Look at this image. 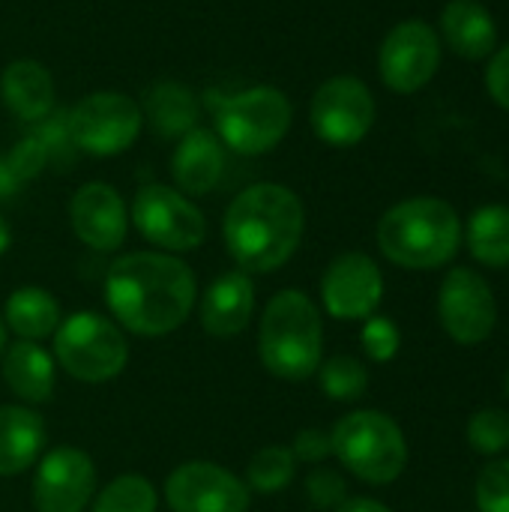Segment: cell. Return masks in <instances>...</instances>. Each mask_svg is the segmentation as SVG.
I'll use <instances>...</instances> for the list:
<instances>
[{
    "instance_id": "cell-19",
    "label": "cell",
    "mask_w": 509,
    "mask_h": 512,
    "mask_svg": "<svg viewBox=\"0 0 509 512\" xmlns=\"http://www.w3.org/2000/svg\"><path fill=\"white\" fill-rule=\"evenodd\" d=\"M450 51L465 60H486L498 45L495 15L480 0H450L441 9V33Z\"/></svg>"
},
{
    "instance_id": "cell-37",
    "label": "cell",
    "mask_w": 509,
    "mask_h": 512,
    "mask_svg": "<svg viewBox=\"0 0 509 512\" xmlns=\"http://www.w3.org/2000/svg\"><path fill=\"white\" fill-rule=\"evenodd\" d=\"M333 512H393L390 507H384L375 498H348L342 507H336Z\"/></svg>"
},
{
    "instance_id": "cell-14",
    "label": "cell",
    "mask_w": 509,
    "mask_h": 512,
    "mask_svg": "<svg viewBox=\"0 0 509 512\" xmlns=\"http://www.w3.org/2000/svg\"><path fill=\"white\" fill-rule=\"evenodd\" d=\"M96 492V465L78 447H54L33 474V510L84 512Z\"/></svg>"
},
{
    "instance_id": "cell-24",
    "label": "cell",
    "mask_w": 509,
    "mask_h": 512,
    "mask_svg": "<svg viewBox=\"0 0 509 512\" xmlns=\"http://www.w3.org/2000/svg\"><path fill=\"white\" fill-rule=\"evenodd\" d=\"M60 321H63L60 303L54 300V294H48L45 288H36V285L15 288L3 303L6 330H12L24 342H42V339L54 336Z\"/></svg>"
},
{
    "instance_id": "cell-15",
    "label": "cell",
    "mask_w": 509,
    "mask_h": 512,
    "mask_svg": "<svg viewBox=\"0 0 509 512\" xmlns=\"http://www.w3.org/2000/svg\"><path fill=\"white\" fill-rule=\"evenodd\" d=\"M384 297V276L366 252H345L321 276V300L336 321H366Z\"/></svg>"
},
{
    "instance_id": "cell-11",
    "label": "cell",
    "mask_w": 509,
    "mask_h": 512,
    "mask_svg": "<svg viewBox=\"0 0 509 512\" xmlns=\"http://www.w3.org/2000/svg\"><path fill=\"white\" fill-rule=\"evenodd\" d=\"M441 51L444 42L429 21L423 18L399 21L396 27H390V33L378 48L381 81L393 93L411 96L435 78L441 66Z\"/></svg>"
},
{
    "instance_id": "cell-1",
    "label": "cell",
    "mask_w": 509,
    "mask_h": 512,
    "mask_svg": "<svg viewBox=\"0 0 509 512\" xmlns=\"http://www.w3.org/2000/svg\"><path fill=\"white\" fill-rule=\"evenodd\" d=\"M198 297L195 273L168 252L120 255L105 273V303L114 321L135 336H168L180 330Z\"/></svg>"
},
{
    "instance_id": "cell-13",
    "label": "cell",
    "mask_w": 509,
    "mask_h": 512,
    "mask_svg": "<svg viewBox=\"0 0 509 512\" xmlns=\"http://www.w3.org/2000/svg\"><path fill=\"white\" fill-rule=\"evenodd\" d=\"M171 512H249V486L216 462H183L165 480Z\"/></svg>"
},
{
    "instance_id": "cell-10",
    "label": "cell",
    "mask_w": 509,
    "mask_h": 512,
    "mask_svg": "<svg viewBox=\"0 0 509 512\" xmlns=\"http://www.w3.org/2000/svg\"><path fill=\"white\" fill-rule=\"evenodd\" d=\"M375 117V96L354 75L327 78L309 105V123L327 147H357L372 132Z\"/></svg>"
},
{
    "instance_id": "cell-22",
    "label": "cell",
    "mask_w": 509,
    "mask_h": 512,
    "mask_svg": "<svg viewBox=\"0 0 509 512\" xmlns=\"http://www.w3.org/2000/svg\"><path fill=\"white\" fill-rule=\"evenodd\" d=\"M45 450V420L27 405H0V477L24 474Z\"/></svg>"
},
{
    "instance_id": "cell-30",
    "label": "cell",
    "mask_w": 509,
    "mask_h": 512,
    "mask_svg": "<svg viewBox=\"0 0 509 512\" xmlns=\"http://www.w3.org/2000/svg\"><path fill=\"white\" fill-rule=\"evenodd\" d=\"M474 498L480 512H509V459H495L480 471Z\"/></svg>"
},
{
    "instance_id": "cell-29",
    "label": "cell",
    "mask_w": 509,
    "mask_h": 512,
    "mask_svg": "<svg viewBox=\"0 0 509 512\" xmlns=\"http://www.w3.org/2000/svg\"><path fill=\"white\" fill-rule=\"evenodd\" d=\"M468 444L483 456H498L509 447V411L483 408L468 420Z\"/></svg>"
},
{
    "instance_id": "cell-40",
    "label": "cell",
    "mask_w": 509,
    "mask_h": 512,
    "mask_svg": "<svg viewBox=\"0 0 509 512\" xmlns=\"http://www.w3.org/2000/svg\"><path fill=\"white\" fill-rule=\"evenodd\" d=\"M504 387H507V396H509V372H507V381H504Z\"/></svg>"
},
{
    "instance_id": "cell-3",
    "label": "cell",
    "mask_w": 509,
    "mask_h": 512,
    "mask_svg": "<svg viewBox=\"0 0 509 512\" xmlns=\"http://www.w3.org/2000/svg\"><path fill=\"white\" fill-rule=\"evenodd\" d=\"M378 249L405 270H435L456 258L462 219L444 198L420 195L393 204L378 222Z\"/></svg>"
},
{
    "instance_id": "cell-33",
    "label": "cell",
    "mask_w": 509,
    "mask_h": 512,
    "mask_svg": "<svg viewBox=\"0 0 509 512\" xmlns=\"http://www.w3.org/2000/svg\"><path fill=\"white\" fill-rule=\"evenodd\" d=\"M48 150H45V144L33 135V132H27L9 153H6V162H9V168L15 171V177L21 180V183H27V180H33L45 165H48Z\"/></svg>"
},
{
    "instance_id": "cell-23",
    "label": "cell",
    "mask_w": 509,
    "mask_h": 512,
    "mask_svg": "<svg viewBox=\"0 0 509 512\" xmlns=\"http://www.w3.org/2000/svg\"><path fill=\"white\" fill-rule=\"evenodd\" d=\"M141 114L159 138H183L186 132L198 126L201 105L192 87H186L183 81L165 78V81H156L144 93Z\"/></svg>"
},
{
    "instance_id": "cell-39",
    "label": "cell",
    "mask_w": 509,
    "mask_h": 512,
    "mask_svg": "<svg viewBox=\"0 0 509 512\" xmlns=\"http://www.w3.org/2000/svg\"><path fill=\"white\" fill-rule=\"evenodd\" d=\"M9 348V339H6V324H3V318H0V357H3V351Z\"/></svg>"
},
{
    "instance_id": "cell-36",
    "label": "cell",
    "mask_w": 509,
    "mask_h": 512,
    "mask_svg": "<svg viewBox=\"0 0 509 512\" xmlns=\"http://www.w3.org/2000/svg\"><path fill=\"white\" fill-rule=\"evenodd\" d=\"M18 189H21V180H18L15 171L9 168L6 156H0V201H3V198H12Z\"/></svg>"
},
{
    "instance_id": "cell-38",
    "label": "cell",
    "mask_w": 509,
    "mask_h": 512,
    "mask_svg": "<svg viewBox=\"0 0 509 512\" xmlns=\"http://www.w3.org/2000/svg\"><path fill=\"white\" fill-rule=\"evenodd\" d=\"M9 246H12V228H9V222L0 216V255H6Z\"/></svg>"
},
{
    "instance_id": "cell-2",
    "label": "cell",
    "mask_w": 509,
    "mask_h": 512,
    "mask_svg": "<svg viewBox=\"0 0 509 512\" xmlns=\"http://www.w3.org/2000/svg\"><path fill=\"white\" fill-rule=\"evenodd\" d=\"M306 231L297 192L282 183H252L225 210V249L243 273H273L291 261Z\"/></svg>"
},
{
    "instance_id": "cell-8",
    "label": "cell",
    "mask_w": 509,
    "mask_h": 512,
    "mask_svg": "<svg viewBox=\"0 0 509 512\" xmlns=\"http://www.w3.org/2000/svg\"><path fill=\"white\" fill-rule=\"evenodd\" d=\"M66 120L72 147L90 156H117L129 150L144 129L141 105L117 90L87 93L81 102H75V108L66 111Z\"/></svg>"
},
{
    "instance_id": "cell-5",
    "label": "cell",
    "mask_w": 509,
    "mask_h": 512,
    "mask_svg": "<svg viewBox=\"0 0 509 512\" xmlns=\"http://www.w3.org/2000/svg\"><path fill=\"white\" fill-rule=\"evenodd\" d=\"M207 99L213 132L219 135L225 150H234L240 156H264L276 150L294 123L291 99L273 84H255L234 96H219L216 90H210Z\"/></svg>"
},
{
    "instance_id": "cell-9",
    "label": "cell",
    "mask_w": 509,
    "mask_h": 512,
    "mask_svg": "<svg viewBox=\"0 0 509 512\" xmlns=\"http://www.w3.org/2000/svg\"><path fill=\"white\" fill-rule=\"evenodd\" d=\"M132 225L147 243L168 255L192 252L207 240L204 213L189 201V195L165 183H147L138 189L132 201Z\"/></svg>"
},
{
    "instance_id": "cell-32",
    "label": "cell",
    "mask_w": 509,
    "mask_h": 512,
    "mask_svg": "<svg viewBox=\"0 0 509 512\" xmlns=\"http://www.w3.org/2000/svg\"><path fill=\"white\" fill-rule=\"evenodd\" d=\"M306 498L318 507V510H336L348 501V486L345 480L330 471V468H315L306 477Z\"/></svg>"
},
{
    "instance_id": "cell-28",
    "label": "cell",
    "mask_w": 509,
    "mask_h": 512,
    "mask_svg": "<svg viewBox=\"0 0 509 512\" xmlns=\"http://www.w3.org/2000/svg\"><path fill=\"white\" fill-rule=\"evenodd\" d=\"M318 384L333 402H357L369 387V372L357 357L339 354L318 366Z\"/></svg>"
},
{
    "instance_id": "cell-7",
    "label": "cell",
    "mask_w": 509,
    "mask_h": 512,
    "mask_svg": "<svg viewBox=\"0 0 509 512\" xmlns=\"http://www.w3.org/2000/svg\"><path fill=\"white\" fill-rule=\"evenodd\" d=\"M54 363L75 381L105 384L129 363L123 330L99 312H75L54 330Z\"/></svg>"
},
{
    "instance_id": "cell-12",
    "label": "cell",
    "mask_w": 509,
    "mask_h": 512,
    "mask_svg": "<svg viewBox=\"0 0 509 512\" xmlns=\"http://www.w3.org/2000/svg\"><path fill=\"white\" fill-rule=\"evenodd\" d=\"M438 318L447 336L459 345H480L495 333L498 303L489 282L471 267H456L438 291Z\"/></svg>"
},
{
    "instance_id": "cell-27",
    "label": "cell",
    "mask_w": 509,
    "mask_h": 512,
    "mask_svg": "<svg viewBox=\"0 0 509 512\" xmlns=\"http://www.w3.org/2000/svg\"><path fill=\"white\" fill-rule=\"evenodd\" d=\"M159 495L156 486L141 474H123L114 477L99 495H93L90 512H156Z\"/></svg>"
},
{
    "instance_id": "cell-35",
    "label": "cell",
    "mask_w": 509,
    "mask_h": 512,
    "mask_svg": "<svg viewBox=\"0 0 509 512\" xmlns=\"http://www.w3.org/2000/svg\"><path fill=\"white\" fill-rule=\"evenodd\" d=\"M486 90L489 96L509 111V42L495 48V54L489 57V66H486Z\"/></svg>"
},
{
    "instance_id": "cell-21",
    "label": "cell",
    "mask_w": 509,
    "mask_h": 512,
    "mask_svg": "<svg viewBox=\"0 0 509 512\" xmlns=\"http://www.w3.org/2000/svg\"><path fill=\"white\" fill-rule=\"evenodd\" d=\"M3 384L24 405H45L54 396V357L39 342H12L3 351Z\"/></svg>"
},
{
    "instance_id": "cell-4",
    "label": "cell",
    "mask_w": 509,
    "mask_h": 512,
    "mask_svg": "<svg viewBox=\"0 0 509 512\" xmlns=\"http://www.w3.org/2000/svg\"><path fill=\"white\" fill-rule=\"evenodd\" d=\"M324 357V324L312 297L285 288L270 297L258 324V360L282 381H306Z\"/></svg>"
},
{
    "instance_id": "cell-20",
    "label": "cell",
    "mask_w": 509,
    "mask_h": 512,
    "mask_svg": "<svg viewBox=\"0 0 509 512\" xmlns=\"http://www.w3.org/2000/svg\"><path fill=\"white\" fill-rule=\"evenodd\" d=\"M0 102L24 123H39L54 111V78L30 57L12 60L0 72Z\"/></svg>"
},
{
    "instance_id": "cell-18",
    "label": "cell",
    "mask_w": 509,
    "mask_h": 512,
    "mask_svg": "<svg viewBox=\"0 0 509 512\" xmlns=\"http://www.w3.org/2000/svg\"><path fill=\"white\" fill-rule=\"evenodd\" d=\"M225 174V144L213 129L195 126L171 153V177L183 195H210Z\"/></svg>"
},
{
    "instance_id": "cell-31",
    "label": "cell",
    "mask_w": 509,
    "mask_h": 512,
    "mask_svg": "<svg viewBox=\"0 0 509 512\" xmlns=\"http://www.w3.org/2000/svg\"><path fill=\"white\" fill-rule=\"evenodd\" d=\"M360 342H363V351L372 363H390L399 354L402 333L390 318L372 315V318H366V324L360 330Z\"/></svg>"
},
{
    "instance_id": "cell-16",
    "label": "cell",
    "mask_w": 509,
    "mask_h": 512,
    "mask_svg": "<svg viewBox=\"0 0 509 512\" xmlns=\"http://www.w3.org/2000/svg\"><path fill=\"white\" fill-rule=\"evenodd\" d=\"M69 225L93 252H117L129 234V210L111 183H84L69 201Z\"/></svg>"
},
{
    "instance_id": "cell-34",
    "label": "cell",
    "mask_w": 509,
    "mask_h": 512,
    "mask_svg": "<svg viewBox=\"0 0 509 512\" xmlns=\"http://www.w3.org/2000/svg\"><path fill=\"white\" fill-rule=\"evenodd\" d=\"M291 453L303 465H321L333 456L330 432L324 429H300L291 441Z\"/></svg>"
},
{
    "instance_id": "cell-25",
    "label": "cell",
    "mask_w": 509,
    "mask_h": 512,
    "mask_svg": "<svg viewBox=\"0 0 509 512\" xmlns=\"http://www.w3.org/2000/svg\"><path fill=\"white\" fill-rule=\"evenodd\" d=\"M468 249L483 267H509V207L483 204L471 213L465 228Z\"/></svg>"
},
{
    "instance_id": "cell-26",
    "label": "cell",
    "mask_w": 509,
    "mask_h": 512,
    "mask_svg": "<svg viewBox=\"0 0 509 512\" xmlns=\"http://www.w3.org/2000/svg\"><path fill=\"white\" fill-rule=\"evenodd\" d=\"M294 474H297V459H294L291 447L270 444V447H261L249 459L246 486H249V492H258V495H279L291 486Z\"/></svg>"
},
{
    "instance_id": "cell-6",
    "label": "cell",
    "mask_w": 509,
    "mask_h": 512,
    "mask_svg": "<svg viewBox=\"0 0 509 512\" xmlns=\"http://www.w3.org/2000/svg\"><path fill=\"white\" fill-rule=\"evenodd\" d=\"M333 456L363 483L387 486L408 465V441L384 411H351L330 432Z\"/></svg>"
},
{
    "instance_id": "cell-17",
    "label": "cell",
    "mask_w": 509,
    "mask_h": 512,
    "mask_svg": "<svg viewBox=\"0 0 509 512\" xmlns=\"http://www.w3.org/2000/svg\"><path fill=\"white\" fill-rule=\"evenodd\" d=\"M255 312V282L243 270H228L210 282V288L201 297L198 321L204 333L216 339H234L240 336Z\"/></svg>"
}]
</instances>
